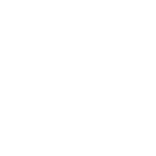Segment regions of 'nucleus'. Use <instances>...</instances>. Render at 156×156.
Instances as JSON below:
<instances>
[]
</instances>
